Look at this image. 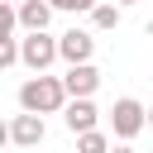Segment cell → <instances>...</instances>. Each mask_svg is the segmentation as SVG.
I'll return each instance as SVG.
<instances>
[{
    "instance_id": "14",
    "label": "cell",
    "mask_w": 153,
    "mask_h": 153,
    "mask_svg": "<svg viewBox=\"0 0 153 153\" xmlns=\"http://www.w3.org/2000/svg\"><path fill=\"white\" fill-rule=\"evenodd\" d=\"M5 143H10V124L0 120V148H5Z\"/></svg>"
},
{
    "instance_id": "17",
    "label": "cell",
    "mask_w": 153,
    "mask_h": 153,
    "mask_svg": "<svg viewBox=\"0 0 153 153\" xmlns=\"http://www.w3.org/2000/svg\"><path fill=\"white\" fill-rule=\"evenodd\" d=\"M148 129H153V110H148Z\"/></svg>"
},
{
    "instance_id": "5",
    "label": "cell",
    "mask_w": 153,
    "mask_h": 153,
    "mask_svg": "<svg viewBox=\"0 0 153 153\" xmlns=\"http://www.w3.org/2000/svg\"><path fill=\"white\" fill-rule=\"evenodd\" d=\"M62 86H67V96H72V100H86V96H96V86H100V72H96L91 62H76V67H67Z\"/></svg>"
},
{
    "instance_id": "9",
    "label": "cell",
    "mask_w": 153,
    "mask_h": 153,
    "mask_svg": "<svg viewBox=\"0 0 153 153\" xmlns=\"http://www.w3.org/2000/svg\"><path fill=\"white\" fill-rule=\"evenodd\" d=\"M115 143L100 134V129H91V134H76V153H110Z\"/></svg>"
},
{
    "instance_id": "11",
    "label": "cell",
    "mask_w": 153,
    "mask_h": 153,
    "mask_svg": "<svg viewBox=\"0 0 153 153\" xmlns=\"http://www.w3.org/2000/svg\"><path fill=\"white\" fill-rule=\"evenodd\" d=\"M14 24H19V5L0 0V38H14Z\"/></svg>"
},
{
    "instance_id": "6",
    "label": "cell",
    "mask_w": 153,
    "mask_h": 153,
    "mask_svg": "<svg viewBox=\"0 0 153 153\" xmlns=\"http://www.w3.org/2000/svg\"><path fill=\"white\" fill-rule=\"evenodd\" d=\"M43 134H48V129H43V115H29V110H24V115L10 120V143H19V148H38Z\"/></svg>"
},
{
    "instance_id": "7",
    "label": "cell",
    "mask_w": 153,
    "mask_h": 153,
    "mask_svg": "<svg viewBox=\"0 0 153 153\" xmlns=\"http://www.w3.org/2000/svg\"><path fill=\"white\" fill-rule=\"evenodd\" d=\"M62 120H67V129H72V134H91V129H96V120H100V110H96V105H91V96H86V100H67Z\"/></svg>"
},
{
    "instance_id": "19",
    "label": "cell",
    "mask_w": 153,
    "mask_h": 153,
    "mask_svg": "<svg viewBox=\"0 0 153 153\" xmlns=\"http://www.w3.org/2000/svg\"><path fill=\"white\" fill-rule=\"evenodd\" d=\"M10 5H24V0H10Z\"/></svg>"
},
{
    "instance_id": "13",
    "label": "cell",
    "mask_w": 153,
    "mask_h": 153,
    "mask_svg": "<svg viewBox=\"0 0 153 153\" xmlns=\"http://www.w3.org/2000/svg\"><path fill=\"white\" fill-rule=\"evenodd\" d=\"M19 62V38H0V67H14Z\"/></svg>"
},
{
    "instance_id": "2",
    "label": "cell",
    "mask_w": 153,
    "mask_h": 153,
    "mask_svg": "<svg viewBox=\"0 0 153 153\" xmlns=\"http://www.w3.org/2000/svg\"><path fill=\"white\" fill-rule=\"evenodd\" d=\"M110 129H115V139H120V143H129L139 129H148V110H143L134 96H120V100L110 105Z\"/></svg>"
},
{
    "instance_id": "1",
    "label": "cell",
    "mask_w": 153,
    "mask_h": 153,
    "mask_svg": "<svg viewBox=\"0 0 153 153\" xmlns=\"http://www.w3.org/2000/svg\"><path fill=\"white\" fill-rule=\"evenodd\" d=\"M67 86H62V76H43V72H33L24 86H19V105L29 110V115H57V110H67Z\"/></svg>"
},
{
    "instance_id": "18",
    "label": "cell",
    "mask_w": 153,
    "mask_h": 153,
    "mask_svg": "<svg viewBox=\"0 0 153 153\" xmlns=\"http://www.w3.org/2000/svg\"><path fill=\"white\" fill-rule=\"evenodd\" d=\"M115 5H134V0H115Z\"/></svg>"
},
{
    "instance_id": "8",
    "label": "cell",
    "mask_w": 153,
    "mask_h": 153,
    "mask_svg": "<svg viewBox=\"0 0 153 153\" xmlns=\"http://www.w3.org/2000/svg\"><path fill=\"white\" fill-rule=\"evenodd\" d=\"M48 19H53V5H48V0H24V5H19V29H24V33H43Z\"/></svg>"
},
{
    "instance_id": "15",
    "label": "cell",
    "mask_w": 153,
    "mask_h": 153,
    "mask_svg": "<svg viewBox=\"0 0 153 153\" xmlns=\"http://www.w3.org/2000/svg\"><path fill=\"white\" fill-rule=\"evenodd\" d=\"M110 153H134V148H129V143H115V148H110Z\"/></svg>"
},
{
    "instance_id": "10",
    "label": "cell",
    "mask_w": 153,
    "mask_h": 153,
    "mask_svg": "<svg viewBox=\"0 0 153 153\" xmlns=\"http://www.w3.org/2000/svg\"><path fill=\"white\" fill-rule=\"evenodd\" d=\"M91 24H96V29H115V24H120V5H96V10H91Z\"/></svg>"
},
{
    "instance_id": "4",
    "label": "cell",
    "mask_w": 153,
    "mask_h": 153,
    "mask_svg": "<svg viewBox=\"0 0 153 153\" xmlns=\"http://www.w3.org/2000/svg\"><path fill=\"white\" fill-rule=\"evenodd\" d=\"M57 53H62V62H67V67H76V62H91V53H96V38H91L86 29H67V33L57 38Z\"/></svg>"
},
{
    "instance_id": "12",
    "label": "cell",
    "mask_w": 153,
    "mask_h": 153,
    "mask_svg": "<svg viewBox=\"0 0 153 153\" xmlns=\"http://www.w3.org/2000/svg\"><path fill=\"white\" fill-rule=\"evenodd\" d=\"M48 5H53V10H72V14H91L100 0H48Z\"/></svg>"
},
{
    "instance_id": "16",
    "label": "cell",
    "mask_w": 153,
    "mask_h": 153,
    "mask_svg": "<svg viewBox=\"0 0 153 153\" xmlns=\"http://www.w3.org/2000/svg\"><path fill=\"white\" fill-rule=\"evenodd\" d=\"M148 38H153V19H148Z\"/></svg>"
},
{
    "instance_id": "3",
    "label": "cell",
    "mask_w": 153,
    "mask_h": 153,
    "mask_svg": "<svg viewBox=\"0 0 153 153\" xmlns=\"http://www.w3.org/2000/svg\"><path fill=\"white\" fill-rule=\"evenodd\" d=\"M62 53H57V38L43 29V33H29V38H19V62L29 67V72H48L53 62H57Z\"/></svg>"
}]
</instances>
